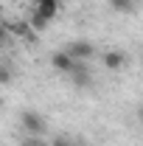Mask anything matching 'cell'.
I'll list each match as a JSON object with an SVG mask.
<instances>
[{"label": "cell", "instance_id": "6da1fadb", "mask_svg": "<svg viewBox=\"0 0 143 146\" xmlns=\"http://www.w3.org/2000/svg\"><path fill=\"white\" fill-rule=\"evenodd\" d=\"M20 124H23V129H25L31 138H39V135L48 132V121H45L39 112H34V110H23V112H20Z\"/></svg>", "mask_w": 143, "mask_h": 146}, {"label": "cell", "instance_id": "7a4b0ae2", "mask_svg": "<svg viewBox=\"0 0 143 146\" xmlns=\"http://www.w3.org/2000/svg\"><path fill=\"white\" fill-rule=\"evenodd\" d=\"M51 65H54V68H56L59 73H65V76H73V73L79 70V68H81L84 62H79V59H73V56L68 54L65 48H59V51H56V54L51 56Z\"/></svg>", "mask_w": 143, "mask_h": 146}, {"label": "cell", "instance_id": "3957f363", "mask_svg": "<svg viewBox=\"0 0 143 146\" xmlns=\"http://www.w3.org/2000/svg\"><path fill=\"white\" fill-rule=\"evenodd\" d=\"M65 51H68L73 59H79V62H84V65H87L90 59L95 56V45H93V42H87V39H73V42H68V45H65Z\"/></svg>", "mask_w": 143, "mask_h": 146}, {"label": "cell", "instance_id": "277c9868", "mask_svg": "<svg viewBox=\"0 0 143 146\" xmlns=\"http://www.w3.org/2000/svg\"><path fill=\"white\" fill-rule=\"evenodd\" d=\"M101 59H104V68L112 70V73H118V70L126 65V54L121 51V48H109V51H104Z\"/></svg>", "mask_w": 143, "mask_h": 146}, {"label": "cell", "instance_id": "5b68a950", "mask_svg": "<svg viewBox=\"0 0 143 146\" xmlns=\"http://www.w3.org/2000/svg\"><path fill=\"white\" fill-rule=\"evenodd\" d=\"M59 9H62V0H34V11H39L48 20H54L59 14Z\"/></svg>", "mask_w": 143, "mask_h": 146}, {"label": "cell", "instance_id": "8992f818", "mask_svg": "<svg viewBox=\"0 0 143 146\" xmlns=\"http://www.w3.org/2000/svg\"><path fill=\"white\" fill-rule=\"evenodd\" d=\"M70 82L76 84V87H90V84H93V76H90V73H87V68L81 65V68H79V70L70 76Z\"/></svg>", "mask_w": 143, "mask_h": 146}, {"label": "cell", "instance_id": "52a82bcc", "mask_svg": "<svg viewBox=\"0 0 143 146\" xmlns=\"http://www.w3.org/2000/svg\"><path fill=\"white\" fill-rule=\"evenodd\" d=\"M28 25H31L34 31H45V28L51 25V20H48V17H42L39 11H34V9H31V17H28Z\"/></svg>", "mask_w": 143, "mask_h": 146}, {"label": "cell", "instance_id": "ba28073f", "mask_svg": "<svg viewBox=\"0 0 143 146\" xmlns=\"http://www.w3.org/2000/svg\"><path fill=\"white\" fill-rule=\"evenodd\" d=\"M109 9L112 11H118V14H129V11H135V0H107Z\"/></svg>", "mask_w": 143, "mask_h": 146}, {"label": "cell", "instance_id": "9c48e42d", "mask_svg": "<svg viewBox=\"0 0 143 146\" xmlns=\"http://www.w3.org/2000/svg\"><path fill=\"white\" fill-rule=\"evenodd\" d=\"M54 146H76V141H68V138H56Z\"/></svg>", "mask_w": 143, "mask_h": 146}, {"label": "cell", "instance_id": "30bf717a", "mask_svg": "<svg viewBox=\"0 0 143 146\" xmlns=\"http://www.w3.org/2000/svg\"><path fill=\"white\" fill-rule=\"evenodd\" d=\"M135 118H138V124H140V127H143V104H140V107H138V110H135Z\"/></svg>", "mask_w": 143, "mask_h": 146}, {"label": "cell", "instance_id": "8fae6325", "mask_svg": "<svg viewBox=\"0 0 143 146\" xmlns=\"http://www.w3.org/2000/svg\"><path fill=\"white\" fill-rule=\"evenodd\" d=\"M20 146H42V143H39L36 138H28V141H23V143H20Z\"/></svg>", "mask_w": 143, "mask_h": 146}, {"label": "cell", "instance_id": "7c38bea8", "mask_svg": "<svg viewBox=\"0 0 143 146\" xmlns=\"http://www.w3.org/2000/svg\"><path fill=\"white\" fill-rule=\"evenodd\" d=\"M140 62H143V54H140Z\"/></svg>", "mask_w": 143, "mask_h": 146}]
</instances>
